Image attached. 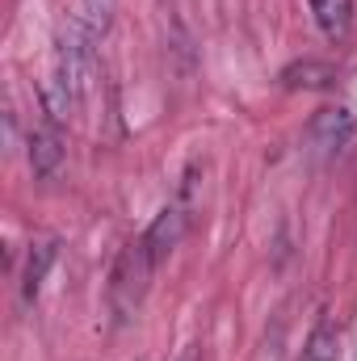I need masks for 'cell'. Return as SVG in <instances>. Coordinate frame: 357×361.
Segmentation results:
<instances>
[{
    "instance_id": "1",
    "label": "cell",
    "mask_w": 357,
    "mask_h": 361,
    "mask_svg": "<svg viewBox=\"0 0 357 361\" xmlns=\"http://www.w3.org/2000/svg\"><path fill=\"white\" fill-rule=\"evenodd\" d=\"M156 265L160 261L152 257V248H147L143 235L131 240V244H122V252L114 257V269H109V286H105V307H109L114 328H126L139 315V307H143V298L152 290Z\"/></svg>"
},
{
    "instance_id": "2",
    "label": "cell",
    "mask_w": 357,
    "mask_h": 361,
    "mask_svg": "<svg viewBox=\"0 0 357 361\" xmlns=\"http://www.w3.org/2000/svg\"><path fill=\"white\" fill-rule=\"evenodd\" d=\"M51 80H59L63 92L72 97V105H89L92 89H97V38L89 30L68 17L59 42H55V68H51Z\"/></svg>"
},
{
    "instance_id": "3",
    "label": "cell",
    "mask_w": 357,
    "mask_h": 361,
    "mask_svg": "<svg viewBox=\"0 0 357 361\" xmlns=\"http://www.w3.org/2000/svg\"><path fill=\"white\" fill-rule=\"evenodd\" d=\"M357 130V118L349 105H324L315 118H311V126H307V139H311V147L320 152V156H337L349 139H353Z\"/></svg>"
},
{
    "instance_id": "4",
    "label": "cell",
    "mask_w": 357,
    "mask_h": 361,
    "mask_svg": "<svg viewBox=\"0 0 357 361\" xmlns=\"http://www.w3.org/2000/svg\"><path fill=\"white\" fill-rule=\"evenodd\" d=\"M185 227H189V197H185V189H181V197H173L169 206H160V214H156L152 227L143 231V240H147V248H152L156 261H164L181 240H185Z\"/></svg>"
},
{
    "instance_id": "5",
    "label": "cell",
    "mask_w": 357,
    "mask_h": 361,
    "mask_svg": "<svg viewBox=\"0 0 357 361\" xmlns=\"http://www.w3.org/2000/svg\"><path fill=\"white\" fill-rule=\"evenodd\" d=\"M30 169L38 180H51L63 169V135H59V122L51 114H42L30 126Z\"/></svg>"
},
{
    "instance_id": "6",
    "label": "cell",
    "mask_w": 357,
    "mask_h": 361,
    "mask_svg": "<svg viewBox=\"0 0 357 361\" xmlns=\"http://www.w3.org/2000/svg\"><path fill=\"white\" fill-rule=\"evenodd\" d=\"M55 265V240H38L30 244V257H25V273H21V302L34 307L38 294H42V281Z\"/></svg>"
},
{
    "instance_id": "7",
    "label": "cell",
    "mask_w": 357,
    "mask_h": 361,
    "mask_svg": "<svg viewBox=\"0 0 357 361\" xmlns=\"http://www.w3.org/2000/svg\"><path fill=\"white\" fill-rule=\"evenodd\" d=\"M311 4V17L320 25V34L328 42H345L349 30H353V0H307Z\"/></svg>"
},
{
    "instance_id": "8",
    "label": "cell",
    "mask_w": 357,
    "mask_h": 361,
    "mask_svg": "<svg viewBox=\"0 0 357 361\" xmlns=\"http://www.w3.org/2000/svg\"><path fill=\"white\" fill-rule=\"evenodd\" d=\"M114 4H118V0H76V13H72V17L101 42V38L109 34V25H114Z\"/></svg>"
},
{
    "instance_id": "9",
    "label": "cell",
    "mask_w": 357,
    "mask_h": 361,
    "mask_svg": "<svg viewBox=\"0 0 357 361\" xmlns=\"http://www.w3.org/2000/svg\"><path fill=\"white\" fill-rule=\"evenodd\" d=\"M290 89H324V85H332V68L328 63H315V59H307V63H294V68H286V76H282Z\"/></svg>"
},
{
    "instance_id": "10",
    "label": "cell",
    "mask_w": 357,
    "mask_h": 361,
    "mask_svg": "<svg viewBox=\"0 0 357 361\" xmlns=\"http://www.w3.org/2000/svg\"><path fill=\"white\" fill-rule=\"evenodd\" d=\"M307 361H337V345H332V328H328V324L315 328L311 349H307Z\"/></svg>"
},
{
    "instance_id": "11",
    "label": "cell",
    "mask_w": 357,
    "mask_h": 361,
    "mask_svg": "<svg viewBox=\"0 0 357 361\" xmlns=\"http://www.w3.org/2000/svg\"><path fill=\"white\" fill-rule=\"evenodd\" d=\"M177 361H202V345H185Z\"/></svg>"
}]
</instances>
